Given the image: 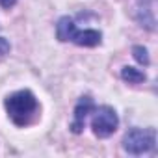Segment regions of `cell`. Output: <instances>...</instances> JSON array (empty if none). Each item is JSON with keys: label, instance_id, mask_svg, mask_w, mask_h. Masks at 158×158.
Listing matches in <instances>:
<instances>
[{"label": "cell", "instance_id": "obj_1", "mask_svg": "<svg viewBox=\"0 0 158 158\" xmlns=\"http://www.w3.org/2000/svg\"><path fill=\"white\" fill-rule=\"evenodd\" d=\"M6 110L10 119L17 127H28L39 114V104L37 99L34 97L32 91L23 89L6 99Z\"/></svg>", "mask_w": 158, "mask_h": 158}, {"label": "cell", "instance_id": "obj_2", "mask_svg": "<svg viewBox=\"0 0 158 158\" xmlns=\"http://www.w3.org/2000/svg\"><path fill=\"white\" fill-rule=\"evenodd\" d=\"M56 35L60 41H73L80 47H97L102 41L99 30H78L71 17H61L56 26Z\"/></svg>", "mask_w": 158, "mask_h": 158}, {"label": "cell", "instance_id": "obj_3", "mask_svg": "<svg viewBox=\"0 0 158 158\" xmlns=\"http://www.w3.org/2000/svg\"><path fill=\"white\" fill-rule=\"evenodd\" d=\"M123 147L128 154H145L156 147L154 128H132L123 138Z\"/></svg>", "mask_w": 158, "mask_h": 158}, {"label": "cell", "instance_id": "obj_4", "mask_svg": "<svg viewBox=\"0 0 158 158\" xmlns=\"http://www.w3.org/2000/svg\"><path fill=\"white\" fill-rule=\"evenodd\" d=\"M93 117H91V128L95 132L97 138H108L117 130L119 119L114 108L110 106H101V108H93Z\"/></svg>", "mask_w": 158, "mask_h": 158}, {"label": "cell", "instance_id": "obj_5", "mask_svg": "<svg viewBox=\"0 0 158 158\" xmlns=\"http://www.w3.org/2000/svg\"><path fill=\"white\" fill-rule=\"evenodd\" d=\"M93 108H95V104H93V101H91L89 97H82L80 101H78V104H76V108H74V119H73V123H71V130H73L74 134H80V132L84 130L86 119H88V115L93 112Z\"/></svg>", "mask_w": 158, "mask_h": 158}, {"label": "cell", "instance_id": "obj_6", "mask_svg": "<svg viewBox=\"0 0 158 158\" xmlns=\"http://www.w3.org/2000/svg\"><path fill=\"white\" fill-rule=\"evenodd\" d=\"M121 76H123V80H127L128 84L145 82V74H143L139 69H134V67H123V69H121Z\"/></svg>", "mask_w": 158, "mask_h": 158}, {"label": "cell", "instance_id": "obj_7", "mask_svg": "<svg viewBox=\"0 0 158 158\" xmlns=\"http://www.w3.org/2000/svg\"><path fill=\"white\" fill-rule=\"evenodd\" d=\"M132 54H134V58H136V61L139 65H149V54H147V50L143 47H134Z\"/></svg>", "mask_w": 158, "mask_h": 158}, {"label": "cell", "instance_id": "obj_8", "mask_svg": "<svg viewBox=\"0 0 158 158\" xmlns=\"http://www.w3.org/2000/svg\"><path fill=\"white\" fill-rule=\"evenodd\" d=\"M10 50V45L6 43V39H2V37H0V54H6Z\"/></svg>", "mask_w": 158, "mask_h": 158}, {"label": "cell", "instance_id": "obj_9", "mask_svg": "<svg viewBox=\"0 0 158 158\" xmlns=\"http://www.w3.org/2000/svg\"><path fill=\"white\" fill-rule=\"evenodd\" d=\"M15 2H17V0H0V6H2V8H8V10H10V8H11Z\"/></svg>", "mask_w": 158, "mask_h": 158}]
</instances>
